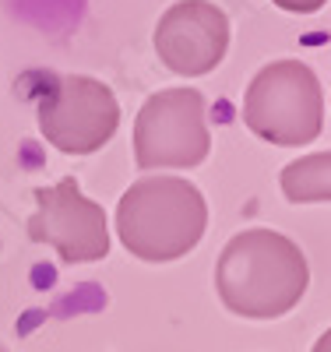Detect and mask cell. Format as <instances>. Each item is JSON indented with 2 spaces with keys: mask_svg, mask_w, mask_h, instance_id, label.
Returning <instances> with one entry per match:
<instances>
[{
  "mask_svg": "<svg viewBox=\"0 0 331 352\" xmlns=\"http://www.w3.org/2000/svg\"><path fill=\"white\" fill-rule=\"evenodd\" d=\"M307 254L275 229L236 232L215 261V292L236 317L275 320L307 296Z\"/></svg>",
  "mask_w": 331,
  "mask_h": 352,
  "instance_id": "1",
  "label": "cell"
},
{
  "mask_svg": "<svg viewBox=\"0 0 331 352\" xmlns=\"http://www.w3.org/2000/svg\"><path fill=\"white\" fill-rule=\"evenodd\" d=\"M208 229L204 194L184 176H141L116 204V236L134 257L166 264L191 254Z\"/></svg>",
  "mask_w": 331,
  "mask_h": 352,
  "instance_id": "2",
  "label": "cell"
},
{
  "mask_svg": "<svg viewBox=\"0 0 331 352\" xmlns=\"http://www.w3.org/2000/svg\"><path fill=\"white\" fill-rule=\"evenodd\" d=\"M244 124L268 144L299 148L324 127L321 81L303 60H275L261 67L244 92Z\"/></svg>",
  "mask_w": 331,
  "mask_h": 352,
  "instance_id": "3",
  "label": "cell"
},
{
  "mask_svg": "<svg viewBox=\"0 0 331 352\" xmlns=\"http://www.w3.org/2000/svg\"><path fill=\"white\" fill-rule=\"evenodd\" d=\"M43 138L64 155H92L113 141L120 102L113 88L88 74H50L36 88Z\"/></svg>",
  "mask_w": 331,
  "mask_h": 352,
  "instance_id": "4",
  "label": "cell"
},
{
  "mask_svg": "<svg viewBox=\"0 0 331 352\" xmlns=\"http://www.w3.org/2000/svg\"><path fill=\"white\" fill-rule=\"evenodd\" d=\"M204 96L197 88H166L148 96L134 120L138 169H191L212 148L204 124Z\"/></svg>",
  "mask_w": 331,
  "mask_h": 352,
  "instance_id": "5",
  "label": "cell"
},
{
  "mask_svg": "<svg viewBox=\"0 0 331 352\" xmlns=\"http://www.w3.org/2000/svg\"><path fill=\"white\" fill-rule=\"evenodd\" d=\"M28 240L53 247L67 264H92L109 254V222L103 204L85 197L74 176H64L60 184L36 190Z\"/></svg>",
  "mask_w": 331,
  "mask_h": 352,
  "instance_id": "6",
  "label": "cell"
},
{
  "mask_svg": "<svg viewBox=\"0 0 331 352\" xmlns=\"http://www.w3.org/2000/svg\"><path fill=\"white\" fill-rule=\"evenodd\" d=\"M156 53L180 78L212 74L229 53V18L212 0H176L156 25Z\"/></svg>",
  "mask_w": 331,
  "mask_h": 352,
  "instance_id": "7",
  "label": "cell"
},
{
  "mask_svg": "<svg viewBox=\"0 0 331 352\" xmlns=\"http://www.w3.org/2000/svg\"><path fill=\"white\" fill-rule=\"evenodd\" d=\"M282 194L292 204H317V201H331V152H317V155H299L292 159L282 176Z\"/></svg>",
  "mask_w": 331,
  "mask_h": 352,
  "instance_id": "8",
  "label": "cell"
},
{
  "mask_svg": "<svg viewBox=\"0 0 331 352\" xmlns=\"http://www.w3.org/2000/svg\"><path fill=\"white\" fill-rule=\"evenodd\" d=\"M272 4L282 11H292V14H317L328 0H272Z\"/></svg>",
  "mask_w": 331,
  "mask_h": 352,
  "instance_id": "9",
  "label": "cell"
},
{
  "mask_svg": "<svg viewBox=\"0 0 331 352\" xmlns=\"http://www.w3.org/2000/svg\"><path fill=\"white\" fill-rule=\"evenodd\" d=\"M314 352H331V328L317 338V345H314Z\"/></svg>",
  "mask_w": 331,
  "mask_h": 352,
  "instance_id": "10",
  "label": "cell"
},
{
  "mask_svg": "<svg viewBox=\"0 0 331 352\" xmlns=\"http://www.w3.org/2000/svg\"><path fill=\"white\" fill-rule=\"evenodd\" d=\"M0 352H8V349H4V345H0Z\"/></svg>",
  "mask_w": 331,
  "mask_h": 352,
  "instance_id": "11",
  "label": "cell"
}]
</instances>
